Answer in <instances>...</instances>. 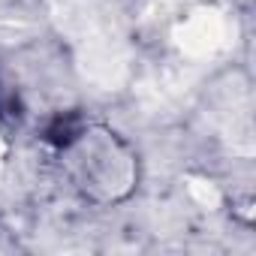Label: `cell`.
Masks as SVG:
<instances>
[{
    "label": "cell",
    "mask_w": 256,
    "mask_h": 256,
    "mask_svg": "<svg viewBox=\"0 0 256 256\" xmlns=\"http://www.w3.org/2000/svg\"><path fill=\"white\" fill-rule=\"evenodd\" d=\"M66 166L76 178V184L102 202H114L126 196L136 184V160L124 148V142L114 139V133L102 126L82 130L66 145Z\"/></svg>",
    "instance_id": "obj_1"
},
{
    "label": "cell",
    "mask_w": 256,
    "mask_h": 256,
    "mask_svg": "<svg viewBox=\"0 0 256 256\" xmlns=\"http://www.w3.org/2000/svg\"><path fill=\"white\" fill-rule=\"evenodd\" d=\"M223 42V22L214 12H199L178 28V46L190 58H205Z\"/></svg>",
    "instance_id": "obj_2"
}]
</instances>
